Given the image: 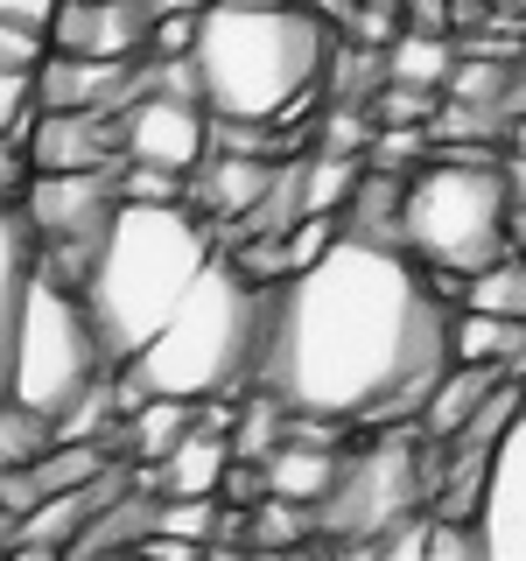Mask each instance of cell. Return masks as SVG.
<instances>
[{"instance_id": "18", "label": "cell", "mask_w": 526, "mask_h": 561, "mask_svg": "<svg viewBox=\"0 0 526 561\" xmlns=\"http://www.w3.org/2000/svg\"><path fill=\"white\" fill-rule=\"evenodd\" d=\"M358 175H365L358 154L309 148V154H302V204H309V210H338V218H344V204H351V190H358Z\"/></svg>"}, {"instance_id": "19", "label": "cell", "mask_w": 526, "mask_h": 561, "mask_svg": "<svg viewBox=\"0 0 526 561\" xmlns=\"http://www.w3.org/2000/svg\"><path fill=\"white\" fill-rule=\"evenodd\" d=\"M464 309H499L526 323V253H499L491 267L464 274Z\"/></svg>"}, {"instance_id": "7", "label": "cell", "mask_w": 526, "mask_h": 561, "mask_svg": "<svg viewBox=\"0 0 526 561\" xmlns=\"http://www.w3.org/2000/svg\"><path fill=\"white\" fill-rule=\"evenodd\" d=\"M428 513V435L421 428H379V443L344 449L330 491L309 505V519L323 526L330 540H373L393 534L400 519Z\"/></svg>"}, {"instance_id": "12", "label": "cell", "mask_w": 526, "mask_h": 561, "mask_svg": "<svg viewBox=\"0 0 526 561\" xmlns=\"http://www.w3.org/2000/svg\"><path fill=\"white\" fill-rule=\"evenodd\" d=\"M338 443L330 435H295L288 428V443H281L267 456V491L274 499H288V505H316L330 491V478H338Z\"/></svg>"}, {"instance_id": "16", "label": "cell", "mask_w": 526, "mask_h": 561, "mask_svg": "<svg viewBox=\"0 0 526 561\" xmlns=\"http://www.w3.org/2000/svg\"><path fill=\"white\" fill-rule=\"evenodd\" d=\"M400 197H408V175L365 162L358 190H351V204H344V232L379 239V245H400ZM400 253H408V245H400Z\"/></svg>"}, {"instance_id": "15", "label": "cell", "mask_w": 526, "mask_h": 561, "mask_svg": "<svg viewBox=\"0 0 526 561\" xmlns=\"http://www.w3.org/2000/svg\"><path fill=\"white\" fill-rule=\"evenodd\" d=\"M197 428V400H169V393H148L140 400V408L119 421V456H127V463H162V456L183 443V435Z\"/></svg>"}, {"instance_id": "25", "label": "cell", "mask_w": 526, "mask_h": 561, "mask_svg": "<svg viewBox=\"0 0 526 561\" xmlns=\"http://www.w3.org/2000/svg\"><path fill=\"white\" fill-rule=\"evenodd\" d=\"M43 57H49V35L0 14V70H43Z\"/></svg>"}, {"instance_id": "29", "label": "cell", "mask_w": 526, "mask_h": 561, "mask_svg": "<svg viewBox=\"0 0 526 561\" xmlns=\"http://www.w3.org/2000/svg\"><path fill=\"white\" fill-rule=\"evenodd\" d=\"M513 99H519V105H526V70H519V78H513Z\"/></svg>"}, {"instance_id": "2", "label": "cell", "mask_w": 526, "mask_h": 561, "mask_svg": "<svg viewBox=\"0 0 526 561\" xmlns=\"http://www.w3.org/2000/svg\"><path fill=\"white\" fill-rule=\"evenodd\" d=\"M197 92L204 113L295 127L330 78V28L302 0H204L197 14Z\"/></svg>"}, {"instance_id": "30", "label": "cell", "mask_w": 526, "mask_h": 561, "mask_svg": "<svg viewBox=\"0 0 526 561\" xmlns=\"http://www.w3.org/2000/svg\"><path fill=\"white\" fill-rule=\"evenodd\" d=\"M0 526H8V513H0Z\"/></svg>"}, {"instance_id": "4", "label": "cell", "mask_w": 526, "mask_h": 561, "mask_svg": "<svg viewBox=\"0 0 526 561\" xmlns=\"http://www.w3.org/2000/svg\"><path fill=\"white\" fill-rule=\"evenodd\" d=\"M210 253H218V239H210L204 210H190L183 197L175 204L119 197V210L105 218L92 260H84V274H78L84 316H92L105 358L127 365L134 351L169 323V309L190 295V280L204 274Z\"/></svg>"}, {"instance_id": "22", "label": "cell", "mask_w": 526, "mask_h": 561, "mask_svg": "<svg viewBox=\"0 0 526 561\" xmlns=\"http://www.w3.org/2000/svg\"><path fill=\"white\" fill-rule=\"evenodd\" d=\"M365 113H373V127H428L435 92H428V84H400V78H386Z\"/></svg>"}, {"instance_id": "26", "label": "cell", "mask_w": 526, "mask_h": 561, "mask_svg": "<svg viewBox=\"0 0 526 561\" xmlns=\"http://www.w3.org/2000/svg\"><path fill=\"white\" fill-rule=\"evenodd\" d=\"M28 175H35L28 148H22L14 134H0V204H22V197H28Z\"/></svg>"}, {"instance_id": "1", "label": "cell", "mask_w": 526, "mask_h": 561, "mask_svg": "<svg viewBox=\"0 0 526 561\" xmlns=\"http://www.w3.org/2000/svg\"><path fill=\"white\" fill-rule=\"evenodd\" d=\"M449 295L414 253L338 232L309 267L274 280L253 386L316 421H421L449 373Z\"/></svg>"}, {"instance_id": "3", "label": "cell", "mask_w": 526, "mask_h": 561, "mask_svg": "<svg viewBox=\"0 0 526 561\" xmlns=\"http://www.w3.org/2000/svg\"><path fill=\"white\" fill-rule=\"evenodd\" d=\"M267 309H274V280H253L232 253H210L204 274L190 280V295L169 309V323L155 330L127 365H113L119 421H127L148 393L218 400V393L253 386L260 344H267Z\"/></svg>"}, {"instance_id": "17", "label": "cell", "mask_w": 526, "mask_h": 561, "mask_svg": "<svg viewBox=\"0 0 526 561\" xmlns=\"http://www.w3.org/2000/svg\"><path fill=\"white\" fill-rule=\"evenodd\" d=\"M449 70H456V49H449V35H435V28H408L393 49H386V78H400V84L443 92Z\"/></svg>"}, {"instance_id": "5", "label": "cell", "mask_w": 526, "mask_h": 561, "mask_svg": "<svg viewBox=\"0 0 526 561\" xmlns=\"http://www.w3.org/2000/svg\"><path fill=\"white\" fill-rule=\"evenodd\" d=\"M400 245L428 274H478L499 253H513V183L505 162H464V154H435L408 175L400 197Z\"/></svg>"}, {"instance_id": "10", "label": "cell", "mask_w": 526, "mask_h": 561, "mask_svg": "<svg viewBox=\"0 0 526 561\" xmlns=\"http://www.w3.org/2000/svg\"><path fill=\"white\" fill-rule=\"evenodd\" d=\"M225 470H232V435L210 428L197 414V428H190L162 463H134V484H148L155 499H210V491L225 484Z\"/></svg>"}, {"instance_id": "13", "label": "cell", "mask_w": 526, "mask_h": 561, "mask_svg": "<svg viewBox=\"0 0 526 561\" xmlns=\"http://www.w3.org/2000/svg\"><path fill=\"white\" fill-rule=\"evenodd\" d=\"M505 373L499 365H478V358H449V373L435 379V393H428V408H421V421L414 428L428 435V443H443V435H456L470 414L491 400V386H499Z\"/></svg>"}, {"instance_id": "11", "label": "cell", "mask_w": 526, "mask_h": 561, "mask_svg": "<svg viewBox=\"0 0 526 561\" xmlns=\"http://www.w3.org/2000/svg\"><path fill=\"white\" fill-rule=\"evenodd\" d=\"M35 280V225L22 204H0V393H8V358H14V323H22Z\"/></svg>"}, {"instance_id": "24", "label": "cell", "mask_w": 526, "mask_h": 561, "mask_svg": "<svg viewBox=\"0 0 526 561\" xmlns=\"http://www.w3.org/2000/svg\"><path fill=\"white\" fill-rule=\"evenodd\" d=\"M99 43V0H64L49 22V49H92Z\"/></svg>"}, {"instance_id": "6", "label": "cell", "mask_w": 526, "mask_h": 561, "mask_svg": "<svg viewBox=\"0 0 526 561\" xmlns=\"http://www.w3.org/2000/svg\"><path fill=\"white\" fill-rule=\"evenodd\" d=\"M105 373H113V358H105L92 316H84V295L70 288V280L35 267L28 302H22V323H14L8 400H22V408L64 421Z\"/></svg>"}, {"instance_id": "23", "label": "cell", "mask_w": 526, "mask_h": 561, "mask_svg": "<svg viewBox=\"0 0 526 561\" xmlns=\"http://www.w3.org/2000/svg\"><path fill=\"white\" fill-rule=\"evenodd\" d=\"M35 119V70H0V134L22 140Z\"/></svg>"}, {"instance_id": "9", "label": "cell", "mask_w": 526, "mask_h": 561, "mask_svg": "<svg viewBox=\"0 0 526 561\" xmlns=\"http://www.w3.org/2000/svg\"><path fill=\"white\" fill-rule=\"evenodd\" d=\"M470 526L484 540V561H526V408L499 435V449H491Z\"/></svg>"}, {"instance_id": "8", "label": "cell", "mask_w": 526, "mask_h": 561, "mask_svg": "<svg viewBox=\"0 0 526 561\" xmlns=\"http://www.w3.org/2000/svg\"><path fill=\"white\" fill-rule=\"evenodd\" d=\"M127 162L155 169H204L210 162V113L204 99H175V92H140L127 105Z\"/></svg>"}, {"instance_id": "28", "label": "cell", "mask_w": 526, "mask_h": 561, "mask_svg": "<svg viewBox=\"0 0 526 561\" xmlns=\"http://www.w3.org/2000/svg\"><path fill=\"white\" fill-rule=\"evenodd\" d=\"M505 140H513V154H526V105L513 113V134H505Z\"/></svg>"}, {"instance_id": "21", "label": "cell", "mask_w": 526, "mask_h": 561, "mask_svg": "<svg viewBox=\"0 0 526 561\" xmlns=\"http://www.w3.org/2000/svg\"><path fill=\"white\" fill-rule=\"evenodd\" d=\"M513 78H519V70H505L499 57H456L443 92L449 99H478V105H519L513 99Z\"/></svg>"}, {"instance_id": "20", "label": "cell", "mask_w": 526, "mask_h": 561, "mask_svg": "<svg viewBox=\"0 0 526 561\" xmlns=\"http://www.w3.org/2000/svg\"><path fill=\"white\" fill-rule=\"evenodd\" d=\"M49 443H57V421L0 393V470H28Z\"/></svg>"}, {"instance_id": "14", "label": "cell", "mask_w": 526, "mask_h": 561, "mask_svg": "<svg viewBox=\"0 0 526 561\" xmlns=\"http://www.w3.org/2000/svg\"><path fill=\"white\" fill-rule=\"evenodd\" d=\"M449 358H478V365H499V373L526 379V323L499 309H464L449 323Z\"/></svg>"}, {"instance_id": "27", "label": "cell", "mask_w": 526, "mask_h": 561, "mask_svg": "<svg viewBox=\"0 0 526 561\" xmlns=\"http://www.w3.org/2000/svg\"><path fill=\"white\" fill-rule=\"evenodd\" d=\"M57 8H64V0H0V14H8V22L43 28V35H49V22H57Z\"/></svg>"}]
</instances>
